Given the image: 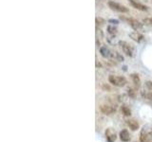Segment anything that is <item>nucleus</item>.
Returning a JSON list of instances; mask_svg holds the SVG:
<instances>
[{
	"mask_svg": "<svg viewBox=\"0 0 152 142\" xmlns=\"http://www.w3.org/2000/svg\"><path fill=\"white\" fill-rule=\"evenodd\" d=\"M152 140V127L145 125L140 134V142H150Z\"/></svg>",
	"mask_w": 152,
	"mask_h": 142,
	"instance_id": "f257e3e1",
	"label": "nucleus"
},
{
	"mask_svg": "<svg viewBox=\"0 0 152 142\" xmlns=\"http://www.w3.org/2000/svg\"><path fill=\"white\" fill-rule=\"evenodd\" d=\"M108 80L111 84L115 85L118 87L125 86L126 84V79L125 77H121V76H116V75H110L108 77Z\"/></svg>",
	"mask_w": 152,
	"mask_h": 142,
	"instance_id": "f03ea898",
	"label": "nucleus"
},
{
	"mask_svg": "<svg viewBox=\"0 0 152 142\" xmlns=\"http://www.w3.org/2000/svg\"><path fill=\"white\" fill-rule=\"evenodd\" d=\"M108 7L110 8L112 11H115L117 12H121V13H126L128 12V9L125 6H123V5L119 4L117 2H114V1H109L107 3Z\"/></svg>",
	"mask_w": 152,
	"mask_h": 142,
	"instance_id": "7ed1b4c3",
	"label": "nucleus"
},
{
	"mask_svg": "<svg viewBox=\"0 0 152 142\" xmlns=\"http://www.w3.org/2000/svg\"><path fill=\"white\" fill-rule=\"evenodd\" d=\"M119 45H120L121 49L123 50V52L125 53L126 56L131 57L133 55V47L131 46V45H129L128 43L125 42V41H121L119 42Z\"/></svg>",
	"mask_w": 152,
	"mask_h": 142,
	"instance_id": "20e7f679",
	"label": "nucleus"
},
{
	"mask_svg": "<svg viewBox=\"0 0 152 142\" xmlns=\"http://www.w3.org/2000/svg\"><path fill=\"white\" fill-rule=\"evenodd\" d=\"M100 53H101V55L104 57V58H107V59L115 58V52H112L107 46H101V49H100Z\"/></svg>",
	"mask_w": 152,
	"mask_h": 142,
	"instance_id": "39448f33",
	"label": "nucleus"
},
{
	"mask_svg": "<svg viewBox=\"0 0 152 142\" xmlns=\"http://www.w3.org/2000/svg\"><path fill=\"white\" fill-rule=\"evenodd\" d=\"M127 24L129 25L133 30H142V28H144V26H142V24L141 22H139L138 20H136V19H132V18H127L126 19Z\"/></svg>",
	"mask_w": 152,
	"mask_h": 142,
	"instance_id": "423d86ee",
	"label": "nucleus"
},
{
	"mask_svg": "<svg viewBox=\"0 0 152 142\" xmlns=\"http://www.w3.org/2000/svg\"><path fill=\"white\" fill-rule=\"evenodd\" d=\"M100 110H101V112L104 114V115H111V114H113L116 111V109L112 105H109V104H102V105L100 106Z\"/></svg>",
	"mask_w": 152,
	"mask_h": 142,
	"instance_id": "0eeeda50",
	"label": "nucleus"
},
{
	"mask_svg": "<svg viewBox=\"0 0 152 142\" xmlns=\"http://www.w3.org/2000/svg\"><path fill=\"white\" fill-rule=\"evenodd\" d=\"M106 138L108 142H114L117 138V135H116V133L113 129L111 128H108L106 131Z\"/></svg>",
	"mask_w": 152,
	"mask_h": 142,
	"instance_id": "6e6552de",
	"label": "nucleus"
},
{
	"mask_svg": "<svg viewBox=\"0 0 152 142\" xmlns=\"http://www.w3.org/2000/svg\"><path fill=\"white\" fill-rule=\"evenodd\" d=\"M128 2H129V4L133 8L138 9V11H141V12H146L147 11L146 6H145V5H142L139 2H137L136 0H128Z\"/></svg>",
	"mask_w": 152,
	"mask_h": 142,
	"instance_id": "1a4fd4ad",
	"label": "nucleus"
},
{
	"mask_svg": "<svg viewBox=\"0 0 152 142\" xmlns=\"http://www.w3.org/2000/svg\"><path fill=\"white\" fill-rule=\"evenodd\" d=\"M129 37L131 38L133 41H135L137 43H140V42H142V40L145 39L144 35L141 34V33L138 32V31H133V32L129 33Z\"/></svg>",
	"mask_w": 152,
	"mask_h": 142,
	"instance_id": "9d476101",
	"label": "nucleus"
},
{
	"mask_svg": "<svg viewBox=\"0 0 152 142\" xmlns=\"http://www.w3.org/2000/svg\"><path fill=\"white\" fill-rule=\"evenodd\" d=\"M120 139L124 142H128L130 140V135L127 130H123L120 132Z\"/></svg>",
	"mask_w": 152,
	"mask_h": 142,
	"instance_id": "9b49d317",
	"label": "nucleus"
},
{
	"mask_svg": "<svg viewBox=\"0 0 152 142\" xmlns=\"http://www.w3.org/2000/svg\"><path fill=\"white\" fill-rule=\"evenodd\" d=\"M126 123H127L128 127H129L132 131H136L138 128H139V123H138V121L135 120H128L126 121Z\"/></svg>",
	"mask_w": 152,
	"mask_h": 142,
	"instance_id": "f8f14e48",
	"label": "nucleus"
},
{
	"mask_svg": "<svg viewBox=\"0 0 152 142\" xmlns=\"http://www.w3.org/2000/svg\"><path fill=\"white\" fill-rule=\"evenodd\" d=\"M131 79L133 80V83H134V84L136 85V86H140V83H141V80L139 78V76H138L137 74H131Z\"/></svg>",
	"mask_w": 152,
	"mask_h": 142,
	"instance_id": "ddd939ff",
	"label": "nucleus"
},
{
	"mask_svg": "<svg viewBox=\"0 0 152 142\" xmlns=\"http://www.w3.org/2000/svg\"><path fill=\"white\" fill-rule=\"evenodd\" d=\"M142 96L145 101L152 102V93L150 92H142Z\"/></svg>",
	"mask_w": 152,
	"mask_h": 142,
	"instance_id": "4468645a",
	"label": "nucleus"
},
{
	"mask_svg": "<svg viewBox=\"0 0 152 142\" xmlns=\"http://www.w3.org/2000/svg\"><path fill=\"white\" fill-rule=\"evenodd\" d=\"M122 112H123V114H124L125 116H130V114H131L130 109L128 108V107H126V105L122 106Z\"/></svg>",
	"mask_w": 152,
	"mask_h": 142,
	"instance_id": "2eb2a0df",
	"label": "nucleus"
},
{
	"mask_svg": "<svg viewBox=\"0 0 152 142\" xmlns=\"http://www.w3.org/2000/svg\"><path fill=\"white\" fill-rule=\"evenodd\" d=\"M145 25H148V26H152V17H148V18H145L142 20Z\"/></svg>",
	"mask_w": 152,
	"mask_h": 142,
	"instance_id": "dca6fc26",
	"label": "nucleus"
},
{
	"mask_svg": "<svg viewBox=\"0 0 152 142\" xmlns=\"http://www.w3.org/2000/svg\"><path fill=\"white\" fill-rule=\"evenodd\" d=\"M107 30H108L109 33H112V34H114V33H116V31H117L116 28H114V27H112V26H109V27L107 28Z\"/></svg>",
	"mask_w": 152,
	"mask_h": 142,
	"instance_id": "f3484780",
	"label": "nucleus"
},
{
	"mask_svg": "<svg viewBox=\"0 0 152 142\" xmlns=\"http://www.w3.org/2000/svg\"><path fill=\"white\" fill-rule=\"evenodd\" d=\"M145 85H146V87L150 90V91H152V82H146Z\"/></svg>",
	"mask_w": 152,
	"mask_h": 142,
	"instance_id": "a211bd4d",
	"label": "nucleus"
}]
</instances>
